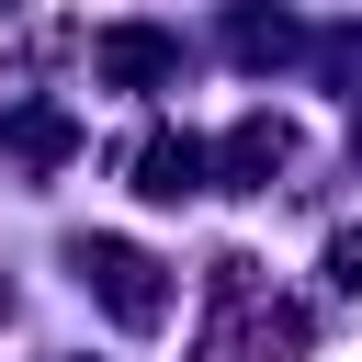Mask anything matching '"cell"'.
<instances>
[{"instance_id": "obj_1", "label": "cell", "mask_w": 362, "mask_h": 362, "mask_svg": "<svg viewBox=\"0 0 362 362\" xmlns=\"http://www.w3.org/2000/svg\"><path fill=\"white\" fill-rule=\"evenodd\" d=\"M68 272H79V294H90L113 328H136V339H147V328H170V283H158V260H147L136 238H79V249H68Z\"/></svg>"}, {"instance_id": "obj_2", "label": "cell", "mask_w": 362, "mask_h": 362, "mask_svg": "<svg viewBox=\"0 0 362 362\" xmlns=\"http://www.w3.org/2000/svg\"><path fill=\"white\" fill-rule=\"evenodd\" d=\"M90 79H113V90H170V79H181V45H170L158 23H113V34H90Z\"/></svg>"}, {"instance_id": "obj_3", "label": "cell", "mask_w": 362, "mask_h": 362, "mask_svg": "<svg viewBox=\"0 0 362 362\" xmlns=\"http://www.w3.org/2000/svg\"><path fill=\"white\" fill-rule=\"evenodd\" d=\"M215 170H226V192H272V170H294V124L283 113H238L226 147H215Z\"/></svg>"}, {"instance_id": "obj_4", "label": "cell", "mask_w": 362, "mask_h": 362, "mask_svg": "<svg viewBox=\"0 0 362 362\" xmlns=\"http://www.w3.org/2000/svg\"><path fill=\"white\" fill-rule=\"evenodd\" d=\"M124 170H136V192H147V204H192V192H204V170H215V147H192V136H170V124H158V136H136V158H124Z\"/></svg>"}, {"instance_id": "obj_5", "label": "cell", "mask_w": 362, "mask_h": 362, "mask_svg": "<svg viewBox=\"0 0 362 362\" xmlns=\"http://www.w3.org/2000/svg\"><path fill=\"white\" fill-rule=\"evenodd\" d=\"M79 147V124L57 113V102H23V113H0V158H23V170H57Z\"/></svg>"}, {"instance_id": "obj_6", "label": "cell", "mask_w": 362, "mask_h": 362, "mask_svg": "<svg viewBox=\"0 0 362 362\" xmlns=\"http://www.w3.org/2000/svg\"><path fill=\"white\" fill-rule=\"evenodd\" d=\"M226 45H238V68H283V57H305V34H294L283 11H260V0L226 23Z\"/></svg>"}, {"instance_id": "obj_7", "label": "cell", "mask_w": 362, "mask_h": 362, "mask_svg": "<svg viewBox=\"0 0 362 362\" xmlns=\"http://www.w3.org/2000/svg\"><path fill=\"white\" fill-rule=\"evenodd\" d=\"M328 283H339V294H362V226H339V238H328Z\"/></svg>"}, {"instance_id": "obj_8", "label": "cell", "mask_w": 362, "mask_h": 362, "mask_svg": "<svg viewBox=\"0 0 362 362\" xmlns=\"http://www.w3.org/2000/svg\"><path fill=\"white\" fill-rule=\"evenodd\" d=\"M11 11H23V0H0V23H11Z\"/></svg>"}]
</instances>
